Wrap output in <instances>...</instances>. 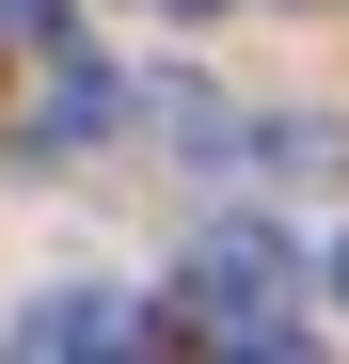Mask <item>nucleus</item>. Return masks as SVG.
<instances>
[{
    "label": "nucleus",
    "mask_w": 349,
    "mask_h": 364,
    "mask_svg": "<svg viewBox=\"0 0 349 364\" xmlns=\"http://www.w3.org/2000/svg\"><path fill=\"white\" fill-rule=\"evenodd\" d=\"M174 301H207L191 333H222V348H286V317H270V301H286V254H270V237H207V254L174 269Z\"/></svg>",
    "instance_id": "obj_1"
},
{
    "label": "nucleus",
    "mask_w": 349,
    "mask_h": 364,
    "mask_svg": "<svg viewBox=\"0 0 349 364\" xmlns=\"http://www.w3.org/2000/svg\"><path fill=\"white\" fill-rule=\"evenodd\" d=\"M80 127H111V80L95 64H64V95H48V143H80Z\"/></svg>",
    "instance_id": "obj_3"
},
{
    "label": "nucleus",
    "mask_w": 349,
    "mask_h": 364,
    "mask_svg": "<svg viewBox=\"0 0 349 364\" xmlns=\"http://www.w3.org/2000/svg\"><path fill=\"white\" fill-rule=\"evenodd\" d=\"M174 16H222V0H174Z\"/></svg>",
    "instance_id": "obj_4"
},
{
    "label": "nucleus",
    "mask_w": 349,
    "mask_h": 364,
    "mask_svg": "<svg viewBox=\"0 0 349 364\" xmlns=\"http://www.w3.org/2000/svg\"><path fill=\"white\" fill-rule=\"evenodd\" d=\"M333 301H349V254H333Z\"/></svg>",
    "instance_id": "obj_5"
},
{
    "label": "nucleus",
    "mask_w": 349,
    "mask_h": 364,
    "mask_svg": "<svg viewBox=\"0 0 349 364\" xmlns=\"http://www.w3.org/2000/svg\"><path fill=\"white\" fill-rule=\"evenodd\" d=\"M16 348H174V317H143V301H111V285H48Z\"/></svg>",
    "instance_id": "obj_2"
}]
</instances>
